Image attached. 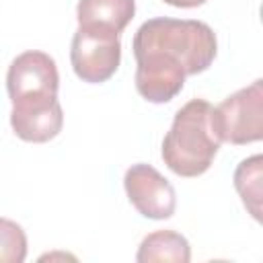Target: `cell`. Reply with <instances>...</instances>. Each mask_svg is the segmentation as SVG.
<instances>
[{"instance_id":"12","label":"cell","mask_w":263,"mask_h":263,"mask_svg":"<svg viewBox=\"0 0 263 263\" xmlns=\"http://www.w3.org/2000/svg\"><path fill=\"white\" fill-rule=\"evenodd\" d=\"M27 257V234L25 230L8 220L0 218V263H23Z\"/></svg>"},{"instance_id":"2","label":"cell","mask_w":263,"mask_h":263,"mask_svg":"<svg viewBox=\"0 0 263 263\" xmlns=\"http://www.w3.org/2000/svg\"><path fill=\"white\" fill-rule=\"evenodd\" d=\"M212 105L205 99H191L173 119L162 140V160L179 177L203 175L220 148V138L212 123Z\"/></svg>"},{"instance_id":"3","label":"cell","mask_w":263,"mask_h":263,"mask_svg":"<svg viewBox=\"0 0 263 263\" xmlns=\"http://www.w3.org/2000/svg\"><path fill=\"white\" fill-rule=\"evenodd\" d=\"M212 123L220 142L234 146L259 142L263 138V80L251 82L214 107Z\"/></svg>"},{"instance_id":"6","label":"cell","mask_w":263,"mask_h":263,"mask_svg":"<svg viewBox=\"0 0 263 263\" xmlns=\"http://www.w3.org/2000/svg\"><path fill=\"white\" fill-rule=\"evenodd\" d=\"M10 125L25 142L43 144L53 140L64 125V113L58 95H31L12 101Z\"/></svg>"},{"instance_id":"10","label":"cell","mask_w":263,"mask_h":263,"mask_svg":"<svg viewBox=\"0 0 263 263\" xmlns=\"http://www.w3.org/2000/svg\"><path fill=\"white\" fill-rule=\"evenodd\" d=\"M191 259V247L187 238L175 230H156L144 236L140 242L136 261L152 263V261H175L187 263Z\"/></svg>"},{"instance_id":"7","label":"cell","mask_w":263,"mask_h":263,"mask_svg":"<svg viewBox=\"0 0 263 263\" xmlns=\"http://www.w3.org/2000/svg\"><path fill=\"white\" fill-rule=\"evenodd\" d=\"M60 76L51 55L45 51H25L12 60L6 74V90L10 101L31 95H58Z\"/></svg>"},{"instance_id":"4","label":"cell","mask_w":263,"mask_h":263,"mask_svg":"<svg viewBox=\"0 0 263 263\" xmlns=\"http://www.w3.org/2000/svg\"><path fill=\"white\" fill-rule=\"evenodd\" d=\"M119 60L121 41L117 31L103 25H78L72 37L70 62L82 82L99 84L109 80L119 68Z\"/></svg>"},{"instance_id":"8","label":"cell","mask_w":263,"mask_h":263,"mask_svg":"<svg viewBox=\"0 0 263 263\" xmlns=\"http://www.w3.org/2000/svg\"><path fill=\"white\" fill-rule=\"evenodd\" d=\"M185 70L175 60L162 53H138L136 55V88L150 103L173 101L183 84Z\"/></svg>"},{"instance_id":"11","label":"cell","mask_w":263,"mask_h":263,"mask_svg":"<svg viewBox=\"0 0 263 263\" xmlns=\"http://www.w3.org/2000/svg\"><path fill=\"white\" fill-rule=\"evenodd\" d=\"M234 187L247 208V212L259 222L263 199V156L255 154L245 158L234 171Z\"/></svg>"},{"instance_id":"1","label":"cell","mask_w":263,"mask_h":263,"mask_svg":"<svg viewBox=\"0 0 263 263\" xmlns=\"http://www.w3.org/2000/svg\"><path fill=\"white\" fill-rule=\"evenodd\" d=\"M162 53L185 70L187 76L205 72L218 51V41L210 25L201 21H179L168 16L150 18L134 35V55Z\"/></svg>"},{"instance_id":"9","label":"cell","mask_w":263,"mask_h":263,"mask_svg":"<svg viewBox=\"0 0 263 263\" xmlns=\"http://www.w3.org/2000/svg\"><path fill=\"white\" fill-rule=\"evenodd\" d=\"M136 0H78V25H103L121 33L134 18Z\"/></svg>"},{"instance_id":"13","label":"cell","mask_w":263,"mask_h":263,"mask_svg":"<svg viewBox=\"0 0 263 263\" xmlns=\"http://www.w3.org/2000/svg\"><path fill=\"white\" fill-rule=\"evenodd\" d=\"M171 6H177V8H195V6H201L205 0H162Z\"/></svg>"},{"instance_id":"5","label":"cell","mask_w":263,"mask_h":263,"mask_svg":"<svg viewBox=\"0 0 263 263\" xmlns=\"http://www.w3.org/2000/svg\"><path fill=\"white\" fill-rule=\"evenodd\" d=\"M125 193L132 205L150 220H166L175 214L177 195L173 185L150 164L138 162L125 171Z\"/></svg>"}]
</instances>
